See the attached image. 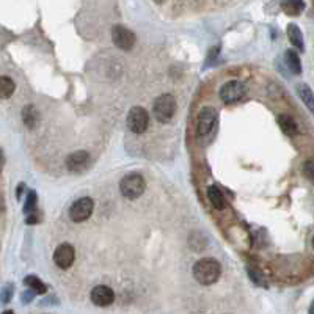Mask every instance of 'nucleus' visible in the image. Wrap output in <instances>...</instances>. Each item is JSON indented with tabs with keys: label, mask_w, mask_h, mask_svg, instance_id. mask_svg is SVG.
Masks as SVG:
<instances>
[{
	"label": "nucleus",
	"mask_w": 314,
	"mask_h": 314,
	"mask_svg": "<svg viewBox=\"0 0 314 314\" xmlns=\"http://www.w3.org/2000/svg\"><path fill=\"white\" fill-rule=\"evenodd\" d=\"M221 273V267L218 264V261L212 258H203L200 261H196L193 266V277L203 286H211L214 284Z\"/></svg>",
	"instance_id": "obj_1"
},
{
	"label": "nucleus",
	"mask_w": 314,
	"mask_h": 314,
	"mask_svg": "<svg viewBox=\"0 0 314 314\" xmlns=\"http://www.w3.org/2000/svg\"><path fill=\"white\" fill-rule=\"evenodd\" d=\"M145 189H146V182H145V179H143V176L138 173L126 175L120 181V192L127 200H137L138 196L143 195Z\"/></svg>",
	"instance_id": "obj_2"
},
{
	"label": "nucleus",
	"mask_w": 314,
	"mask_h": 314,
	"mask_svg": "<svg viewBox=\"0 0 314 314\" xmlns=\"http://www.w3.org/2000/svg\"><path fill=\"white\" fill-rule=\"evenodd\" d=\"M176 112V101L172 95H162L154 101L152 115L159 123H168L173 120Z\"/></svg>",
	"instance_id": "obj_3"
},
{
	"label": "nucleus",
	"mask_w": 314,
	"mask_h": 314,
	"mask_svg": "<svg viewBox=\"0 0 314 314\" xmlns=\"http://www.w3.org/2000/svg\"><path fill=\"white\" fill-rule=\"evenodd\" d=\"M149 126V113L146 109L135 106L127 113V127L134 134H143Z\"/></svg>",
	"instance_id": "obj_4"
},
{
	"label": "nucleus",
	"mask_w": 314,
	"mask_h": 314,
	"mask_svg": "<svg viewBox=\"0 0 314 314\" xmlns=\"http://www.w3.org/2000/svg\"><path fill=\"white\" fill-rule=\"evenodd\" d=\"M95 211V201L88 198V196H84V198L75 200L71 207H69V218L75 223H82V221L88 220Z\"/></svg>",
	"instance_id": "obj_5"
},
{
	"label": "nucleus",
	"mask_w": 314,
	"mask_h": 314,
	"mask_svg": "<svg viewBox=\"0 0 314 314\" xmlns=\"http://www.w3.org/2000/svg\"><path fill=\"white\" fill-rule=\"evenodd\" d=\"M245 85L239 81H228L226 84L221 85L218 95L220 99L225 104H236L245 96Z\"/></svg>",
	"instance_id": "obj_6"
},
{
	"label": "nucleus",
	"mask_w": 314,
	"mask_h": 314,
	"mask_svg": "<svg viewBox=\"0 0 314 314\" xmlns=\"http://www.w3.org/2000/svg\"><path fill=\"white\" fill-rule=\"evenodd\" d=\"M217 121V110L211 106H206L200 110L198 118H196V134L198 137L207 135L214 129Z\"/></svg>",
	"instance_id": "obj_7"
},
{
	"label": "nucleus",
	"mask_w": 314,
	"mask_h": 314,
	"mask_svg": "<svg viewBox=\"0 0 314 314\" xmlns=\"http://www.w3.org/2000/svg\"><path fill=\"white\" fill-rule=\"evenodd\" d=\"M112 39L116 47H120L121 50H130L135 46V35L126 29L124 25L116 24L112 29Z\"/></svg>",
	"instance_id": "obj_8"
},
{
	"label": "nucleus",
	"mask_w": 314,
	"mask_h": 314,
	"mask_svg": "<svg viewBox=\"0 0 314 314\" xmlns=\"http://www.w3.org/2000/svg\"><path fill=\"white\" fill-rule=\"evenodd\" d=\"M75 261V250L71 244H61L54 253V263L60 269H69Z\"/></svg>",
	"instance_id": "obj_9"
},
{
	"label": "nucleus",
	"mask_w": 314,
	"mask_h": 314,
	"mask_svg": "<svg viewBox=\"0 0 314 314\" xmlns=\"http://www.w3.org/2000/svg\"><path fill=\"white\" fill-rule=\"evenodd\" d=\"M90 167V154L84 149L75 151L66 157V168L71 173H84Z\"/></svg>",
	"instance_id": "obj_10"
},
{
	"label": "nucleus",
	"mask_w": 314,
	"mask_h": 314,
	"mask_svg": "<svg viewBox=\"0 0 314 314\" xmlns=\"http://www.w3.org/2000/svg\"><path fill=\"white\" fill-rule=\"evenodd\" d=\"M91 302L96 306H109L115 302V292L112 287L106 284H99L91 291Z\"/></svg>",
	"instance_id": "obj_11"
},
{
	"label": "nucleus",
	"mask_w": 314,
	"mask_h": 314,
	"mask_svg": "<svg viewBox=\"0 0 314 314\" xmlns=\"http://www.w3.org/2000/svg\"><path fill=\"white\" fill-rule=\"evenodd\" d=\"M207 200L211 201L212 207L217 211H223L226 207V198L223 192H221L217 186H209L207 187Z\"/></svg>",
	"instance_id": "obj_12"
},
{
	"label": "nucleus",
	"mask_w": 314,
	"mask_h": 314,
	"mask_svg": "<svg viewBox=\"0 0 314 314\" xmlns=\"http://www.w3.org/2000/svg\"><path fill=\"white\" fill-rule=\"evenodd\" d=\"M287 36H289V41L292 43L294 47L298 50H305V43H303V33L298 29L297 24H289L287 25Z\"/></svg>",
	"instance_id": "obj_13"
},
{
	"label": "nucleus",
	"mask_w": 314,
	"mask_h": 314,
	"mask_svg": "<svg viewBox=\"0 0 314 314\" xmlns=\"http://www.w3.org/2000/svg\"><path fill=\"white\" fill-rule=\"evenodd\" d=\"M22 121H24V124L27 126L29 129L36 127V124H38V121H39V113H38V110L35 109V106L29 104V106H25V107L22 109Z\"/></svg>",
	"instance_id": "obj_14"
},
{
	"label": "nucleus",
	"mask_w": 314,
	"mask_h": 314,
	"mask_svg": "<svg viewBox=\"0 0 314 314\" xmlns=\"http://www.w3.org/2000/svg\"><path fill=\"white\" fill-rule=\"evenodd\" d=\"M295 90H297L298 98L302 99V102H303L305 106L314 113V95H312L311 88H309L306 84H298V85L295 87Z\"/></svg>",
	"instance_id": "obj_15"
},
{
	"label": "nucleus",
	"mask_w": 314,
	"mask_h": 314,
	"mask_svg": "<svg viewBox=\"0 0 314 314\" xmlns=\"http://www.w3.org/2000/svg\"><path fill=\"white\" fill-rule=\"evenodd\" d=\"M277 121H278V124H280V127H281V130L284 134H287V135H294V134H297V123H295V120L292 116H289V115H286V113H281V115H278V118H277Z\"/></svg>",
	"instance_id": "obj_16"
},
{
	"label": "nucleus",
	"mask_w": 314,
	"mask_h": 314,
	"mask_svg": "<svg viewBox=\"0 0 314 314\" xmlns=\"http://www.w3.org/2000/svg\"><path fill=\"white\" fill-rule=\"evenodd\" d=\"M24 284L29 286V289L33 291L35 294H46L47 292L46 284L39 280L36 275H27V277L24 278Z\"/></svg>",
	"instance_id": "obj_17"
},
{
	"label": "nucleus",
	"mask_w": 314,
	"mask_h": 314,
	"mask_svg": "<svg viewBox=\"0 0 314 314\" xmlns=\"http://www.w3.org/2000/svg\"><path fill=\"white\" fill-rule=\"evenodd\" d=\"M284 61L287 64V68H289V71H292L294 74L302 72V63H300V58L294 50H286Z\"/></svg>",
	"instance_id": "obj_18"
},
{
	"label": "nucleus",
	"mask_w": 314,
	"mask_h": 314,
	"mask_svg": "<svg viewBox=\"0 0 314 314\" xmlns=\"http://www.w3.org/2000/svg\"><path fill=\"white\" fill-rule=\"evenodd\" d=\"M15 90H16L15 82H13L10 77L2 75V78H0V95H2V98L8 99L13 93H15Z\"/></svg>",
	"instance_id": "obj_19"
},
{
	"label": "nucleus",
	"mask_w": 314,
	"mask_h": 314,
	"mask_svg": "<svg viewBox=\"0 0 314 314\" xmlns=\"http://www.w3.org/2000/svg\"><path fill=\"white\" fill-rule=\"evenodd\" d=\"M281 8L286 15H291V16H298L300 13L303 11L305 8V4L303 2H284L281 4Z\"/></svg>",
	"instance_id": "obj_20"
},
{
	"label": "nucleus",
	"mask_w": 314,
	"mask_h": 314,
	"mask_svg": "<svg viewBox=\"0 0 314 314\" xmlns=\"http://www.w3.org/2000/svg\"><path fill=\"white\" fill-rule=\"evenodd\" d=\"M35 207H36V193L33 190L29 192V196H27V200H25V206H24V212L30 215L33 214L35 211Z\"/></svg>",
	"instance_id": "obj_21"
},
{
	"label": "nucleus",
	"mask_w": 314,
	"mask_h": 314,
	"mask_svg": "<svg viewBox=\"0 0 314 314\" xmlns=\"http://www.w3.org/2000/svg\"><path fill=\"white\" fill-rule=\"evenodd\" d=\"M13 292H15V284L13 283H7L4 286V289H2V302L4 303H8L11 297H13Z\"/></svg>",
	"instance_id": "obj_22"
},
{
	"label": "nucleus",
	"mask_w": 314,
	"mask_h": 314,
	"mask_svg": "<svg viewBox=\"0 0 314 314\" xmlns=\"http://www.w3.org/2000/svg\"><path fill=\"white\" fill-rule=\"evenodd\" d=\"M248 273H250V278H252V281H255V283H256V284H259V286H264V287H267V281L264 280L263 273H259V272H256V270H253V269L248 270Z\"/></svg>",
	"instance_id": "obj_23"
},
{
	"label": "nucleus",
	"mask_w": 314,
	"mask_h": 314,
	"mask_svg": "<svg viewBox=\"0 0 314 314\" xmlns=\"http://www.w3.org/2000/svg\"><path fill=\"white\" fill-rule=\"evenodd\" d=\"M303 173H305V176L309 181H314V162H311V161L305 162V165H303Z\"/></svg>",
	"instance_id": "obj_24"
},
{
	"label": "nucleus",
	"mask_w": 314,
	"mask_h": 314,
	"mask_svg": "<svg viewBox=\"0 0 314 314\" xmlns=\"http://www.w3.org/2000/svg\"><path fill=\"white\" fill-rule=\"evenodd\" d=\"M33 295H35V292L29 289L27 292H24V294H22V302H24V303H29L30 300L33 298Z\"/></svg>",
	"instance_id": "obj_25"
},
{
	"label": "nucleus",
	"mask_w": 314,
	"mask_h": 314,
	"mask_svg": "<svg viewBox=\"0 0 314 314\" xmlns=\"http://www.w3.org/2000/svg\"><path fill=\"white\" fill-rule=\"evenodd\" d=\"M309 314H314V302H312L311 306H309Z\"/></svg>",
	"instance_id": "obj_26"
},
{
	"label": "nucleus",
	"mask_w": 314,
	"mask_h": 314,
	"mask_svg": "<svg viewBox=\"0 0 314 314\" xmlns=\"http://www.w3.org/2000/svg\"><path fill=\"white\" fill-rule=\"evenodd\" d=\"M2 314H15V312H13L11 309H7V311H4Z\"/></svg>",
	"instance_id": "obj_27"
},
{
	"label": "nucleus",
	"mask_w": 314,
	"mask_h": 314,
	"mask_svg": "<svg viewBox=\"0 0 314 314\" xmlns=\"http://www.w3.org/2000/svg\"><path fill=\"white\" fill-rule=\"evenodd\" d=\"M312 248H314V238H312Z\"/></svg>",
	"instance_id": "obj_28"
}]
</instances>
